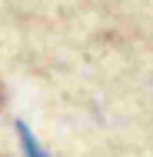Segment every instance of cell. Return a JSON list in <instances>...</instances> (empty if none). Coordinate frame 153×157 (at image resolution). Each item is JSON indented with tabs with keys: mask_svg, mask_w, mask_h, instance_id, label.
Returning <instances> with one entry per match:
<instances>
[{
	"mask_svg": "<svg viewBox=\"0 0 153 157\" xmlns=\"http://www.w3.org/2000/svg\"><path fill=\"white\" fill-rule=\"evenodd\" d=\"M17 134H20V144H24V154H27V157H47L43 151H40L37 137H33V134H30L24 124H17Z\"/></svg>",
	"mask_w": 153,
	"mask_h": 157,
	"instance_id": "1",
	"label": "cell"
}]
</instances>
